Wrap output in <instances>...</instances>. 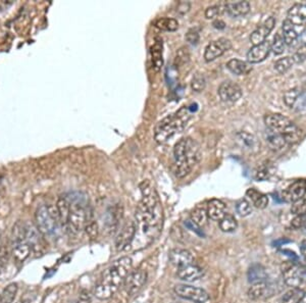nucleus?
Segmentation results:
<instances>
[{"instance_id": "obj_10", "label": "nucleus", "mask_w": 306, "mask_h": 303, "mask_svg": "<svg viewBox=\"0 0 306 303\" xmlns=\"http://www.w3.org/2000/svg\"><path fill=\"white\" fill-rule=\"evenodd\" d=\"M232 47V43L227 38H219L214 41L210 42L204 50V59L205 62L209 63L221 56L224 52L230 50Z\"/></svg>"}, {"instance_id": "obj_43", "label": "nucleus", "mask_w": 306, "mask_h": 303, "mask_svg": "<svg viewBox=\"0 0 306 303\" xmlns=\"http://www.w3.org/2000/svg\"><path fill=\"white\" fill-rule=\"evenodd\" d=\"M236 210H237L239 215H241V216H247V215H249L251 213L252 208H251V205H250V203H249L247 200L241 199V200H239L237 202Z\"/></svg>"}, {"instance_id": "obj_61", "label": "nucleus", "mask_w": 306, "mask_h": 303, "mask_svg": "<svg viewBox=\"0 0 306 303\" xmlns=\"http://www.w3.org/2000/svg\"><path fill=\"white\" fill-rule=\"evenodd\" d=\"M303 89H304L303 93H305V94H306V82H305V84H304V87H303Z\"/></svg>"}, {"instance_id": "obj_5", "label": "nucleus", "mask_w": 306, "mask_h": 303, "mask_svg": "<svg viewBox=\"0 0 306 303\" xmlns=\"http://www.w3.org/2000/svg\"><path fill=\"white\" fill-rule=\"evenodd\" d=\"M68 199V198H67ZM70 201V214L68 219L67 228L74 234H79L82 230H84L86 225L89 223L88 206L86 204L85 197H82L81 193L71 194Z\"/></svg>"}, {"instance_id": "obj_59", "label": "nucleus", "mask_w": 306, "mask_h": 303, "mask_svg": "<svg viewBox=\"0 0 306 303\" xmlns=\"http://www.w3.org/2000/svg\"><path fill=\"white\" fill-rule=\"evenodd\" d=\"M14 303H27L26 301H24L23 299H19V300H17L16 302H14Z\"/></svg>"}, {"instance_id": "obj_35", "label": "nucleus", "mask_w": 306, "mask_h": 303, "mask_svg": "<svg viewBox=\"0 0 306 303\" xmlns=\"http://www.w3.org/2000/svg\"><path fill=\"white\" fill-rule=\"evenodd\" d=\"M304 291L300 288H292L288 292H286L282 297L281 303H300Z\"/></svg>"}, {"instance_id": "obj_6", "label": "nucleus", "mask_w": 306, "mask_h": 303, "mask_svg": "<svg viewBox=\"0 0 306 303\" xmlns=\"http://www.w3.org/2000/svg\"><path fill=\"white\" fill-rule=\"evenodd\" d=\"M35 224L39 233L44 237L53 236L60 224L59 213L56 205H41L35 213Z\"/></svg>"}, {"instance_id": "obj_58", "label": "nucleus", "mask_w": 306, "mask_h": 303, "mask_svg": "<svg viewBox=\"0 0 306 303\" xmlns=\"http://www.w3.org/2000/svg\"><path fill=\"white\" fill-rule=\"evenodd\" d=\"M300 303H306V293H304V295H303V297H302Z\"/></svg>"}, {"instance_id": "obj_62", "label": "nucleus", "mask_w": 306, "mask_h": 303, "mask_svg": "<svg viewBox=\"0 0 306 303\" xmlns=\"http://www.w3.org/2000/svg\"><path fill=\"white\" fill-rule=\"evenodd\" d=\"M0 303H1V293H0Z\"/></svg>"}, {"instance_id": "obj_52", "label": "nucleus", "mask_w": 306, "mask_h": 303, "mask_svg": "<svg viewBox=\"0 0 306 303\" xmlns=\"http://www.w3.org/2000/svg\"><path fill=\"white\" fill-rule=\"evenodd\" d=\"M77 303H91V297L86 290H83L80 293Z\"/></svg>"}, {"instance_id": "obj_32", "label": "nucleus", "mask_w": 306, "mask_h": 303, "mask_svg": "<svg viewBox=\"0 0 306 303\" xmlns=\"http://www.w3.org/2000/svg\"><path fill=\"white\" fill-rule=\"evenodd\" d=\"M268 289H269V285L267 284V282H261V283H256V284H252L248 290V297L251 300H258L265 296Z\"/></svg>"}, {"instance_id": "obj_18", "label": "nucleus", "mask_w": 306, "mask_h": 303, "mask_svg": "<svg viewBox=\"0 0 306 303\" xmlns=\"http://www.w3.org/2000/svg\"><path fill=\"white\" fill-rule=\"evenodd\" d=\"M271 52V42L265 40L264 42L258 45H253L247 53V60L250 64H258L269 56Z\"/></svg>"}, {"instance_id": "obj_33", "label": "nucleus", "mask_w": 306, "mask_h": 303, "mask_svg": "<svg viewBox=\"0 0 306 303\" xmlns=\"http://www.w3.org/2000/svg\"><path fill=\"white\" fill-rule=\"evenodd\" d=\"M238 223L233 214L226 213L219 220V228L224 233H232L237 230Z\"/></svg>"}, {"instance_id": "obj_31", "label": "nucleus", "mask_w": 306, "mask_h": 303, "mask_svg": "<svg viewBox=\"0 0 306 303\" xmlns=\"http://www.w3.org/2000/svg\"><path fill=\"white\" fill-rule=\"evenodd\" d=\"M154 26L161 31L175 32L179 28V22L176 18H172V17H160L156 19Z\"/></svg>"}, {"instance_id": "obj_57", "label": "nucleus", "mask_w": 306, "mask_h": 303, "mask_svg": "<svg viewBox=\"0 0 306 303\" xmlns=\"http://www.w3.org/2000/svg\"><path fill=\"white\" fill-rule=\"evenodd\" d=\"M300 251H301V254L304 258V260L306 261V239L303 240L301 242V245H300Z\"/></svg>"}, {"instance_id": "obj_26", "label": "nucleus", "mask_w": 306, "mask_h": 303, "mask_svg": "<svg viewBox=\"0 0 306 303\" xmlns=\"http://www.w3.org/2000/svg\"><path fill=\"white\" fill-rule=\"evenodd\" d=\"M282 136L284 137L286 143L296 144L303 138V132L298 126H296L293 123L292 126H290L287 130H286Z\"/></svg>"}, {"instance_id": "obj_39", "label": "nucleus", "mask_w": 306, "mask_h": 303, "mask_svg": "<svg viewBox=\"0 0 306 303\" xmlns=\"http://www.w3.org/2000/svg\"><path fill=\"white\" fill-rule=\"evenodd\" d=\"M190 59V53L187 47H182L177 51L176 57H175V66L177 68L185 66L189 63Z\"/></svg>"}, {"instance_id": "obj_22", "label": "nucleus", "mask_w": 306, "mask_h": 303, "mask_svg": "<svg viewBox=\"0 0 306 303\" xmlns=\"http://www.w3.org/2000/svg\"><path fill=\"white\" fill-rule=\"evenodd\" d=\"M206 211L208 218L212 220H220L221 217L226 214V204L221 200L212 199L208 202Z\"/></svg>"}, {"instance_id": "obj_24", "label": "nucleus", "mask_w": 306, "mask_h": 303, "mask_svg": "<svg viewBox=\"0 0 306 303\" xmlns=\"http://www.w3.org/2000/svg\"><path fill=\"white\" fill-rule=\"evenodd\" d=\"M247 278L249 283L251 284H256V283H261L265 282L268 279V274L265 272V269L263 266L260 264H253L250 266L248 273H247Z\"/></svg>"}, {"instance_id": "obj_21", "label": "nucleus", "mask_w": 306, "mask_h": 303, "mask_svg": "<svg viewBox=\"0 0 306 303\" xmlns=\"http://www.w3.org/2000/svg\"><path fill=\"white\" fill-rule=\"evenodd\" d=\"M291 23L296 26H306V5L295 4L288 11V18Z\"/></svg>"}, {"instance_id": "obj_34", "label": "nucleus", "mask_w": 306, "mask_h": 303, "mask_svg": "<svg viewBox=\"0 0 306 303\" xmlns=\"http://www.w3.org/2000/svg\"><path fill=\"white\" fill-rule=\"evenodd\" d=\"M207 219H208L207 211H206L205 208L202 207V206L196 207V208L191 212V220L193 221L194 224H196L197 226H199L200 228H202L203 226H205V225H206Z\"/></svg>"}, {"instance_id": "obj_60", "label": "nucleus", "mask_w": 306, "mask_h": 303, "mask_svg": "<svg viewBox=\"0 0 306 303\" xmlns=\"http://www.w3.org/2000/svg\"><path fill=\"white\" fill-rule=\"evenodd\" d=\"M302 231H303V233H304V234L306 235V225H305V226H304V227L302 228Z\"/></svg>"}, {"instance_id": "obj_49", "label": "nucleus", "mask_w": 306, "mask_h": 303, "mask_svg": "<svg viewBox=\"0 0 306 303\" xmlns=\"http://www.w3.org/2000/svg\"><path fill=\"white\" fill-rule=\"evenodd\" d=\"M9 257V250L5 246L0 247V269L5 268L7 266V261Z\"/></svg>"}, {"instance_id": "obj_56", "label": "nucleus", "mask_w": 306, "mask_h": 303, "mask_svg": "<svg viewBox=\"0 0 306 303\" xmlns=\"http://www.w3.org/2000/svg\"><path fill=\"white\" fill-rule=\"evenodd\" d=\"M212 26L217 30H223L224 28H226V23L218 18V19H215V21H213Z\"/></svg>"}, {"instance_id": "obj_55", "label": "nucleus", "mask_w": 306, "mask_h": 303, "mask_svg": "<svg viewBox=\"0 0 306 303\" xmlns=\"http://www.w3.org/2000/svg\"><path fill=\"white\" fill-rule=\"evenodd\" d=\"M290 242H291V240H289V239L281 238V239H278L274 242V245H275V247H281V246H284L285 244L290 243Z\"/></svg>"}, {"instance_id": "obj_44", "label": "nucleus", "mask_w": 306, "mask_h": 303, "mask_svg": "<svg viewBox=\"0 0 306 303\" xmlns=\"http://www.w3.org/2000/svg\"><path fill=\"white\" fill-rule=\"evenodd\" d=\"M291 212L295 215L306 214V198H301L292 203Z\"/></svg>"}, {"instance_id": "obj_23", "label": "nucleus", "mask_w": 306, "mask_h": 303, "mask_svg": "<svg viewBox=\"0 0 306 303\" xmlns=\"http://www.w3.org/2000/svg\"><path fill=\"white\" fill-rule=\"evenodd\" d=\"M226 10L233 17H239L247 14L250 10L248 1H230L226 4Z\"/></svg>"}, {"instance_id": "obj_16", "label": "nucleus", "mask_w": 306, "mask_h": 303, "mask_svg": "<svg viewBox=\"0 0 306 303\" xmlns=\"http://www.w3.org/2000/svg\"><path fill=\"white\" fill-rule=\"evenodd\" d=\"M275 25H276L275 17H273V16L269 17L262 25H260L258 28H256L252 32V34L250 35L251 43L253 45H258V44H261L262 42H264L265 39H267V37L273 31Z\"/></svg>"}, {"instance_id": "obj_45", "label": "nucleus", "mask_w": 306, "mask_h": 303, "mask_svg": "<svg viewBox=\"0 0 306 303\" xmlns=\"http://www.w3.org/2000/svg\"><path fill=\"white\" fill-rule=\"evenodd\" d=\"M85 232L87 234V236L91 239V240H94L98 237V225L96 221H93V220H90L89 223L86 225L85 227Z\"/></svg>"}, {"instance_id": "obj_42", "label": "nucleus", "mask_w": 306, "mask_h": 303, "mask_svg": "<svg viewBox=\"0 0 306 303\" xmlns=\"http://www.w3.org/2000/svg\"><path fill=\"white\" fill-rule=\"evenodd\" d=\"M206 86V80L202 75L200 74H196L191 82V88L192 90H194L195 92H201L204 89H205Z\"/></svg>"}, {"instance_id": "obj_15", "label": "nucleus", "mask_w": 306, "mask_h": 303, "mask_svg": "<svg viewBox=\"0 0 306 303\" xmlns=\"http://www.w3.org/2000/svg\"><path fill=\"white\" fill-rule=\"evenodd\" d=\"M306 193V181L305 180H298L292 185H290L287 189H285L282 193L283 200L286 202H293L301 199L304 197Z\"/></svg>"}, {"instance_id": "obj_2", "label": "nucleus", "mask_w": 306, "mask_h": 303, "mask_svg": "<svg viewBox=\"0 0 306 303\" xmlns=\"http://www.w3.org/2000/svg\"><path fill=\"white\" fill-rule=\"evenodd\" d=\"M132 259L128 256L121 257L113 262L107 269L100 282L96 285L94 295L99 300H107L111 298L118 288L124 284L126 278L132 272Z\"/></svg>"}, {"instance_id": "obj_1", "label": "nucleus", "mask_w": 306, "mask_h": 303, "mask_svg": "<svg viewBox=\"0 0 306 303\" xmlns=\"http://www.w3.org/2000/svg\"><path fill=\"white\" fill-rule=\"evenodd\" d=\"M140 188L143 193V198L136 209V230H139L140 234L147 240V244H149L161 231L162 207L158 195L152 189L149 182H143Z\"/></svg>"}, {"instance_id": "obj_51", "label": "nucleus", "mask_w": 306, "mask_h": 303, "mask_svg": "<svg viewBox=\"0 0 306 303\" xmlns=\"http://www.w3.org/2000/svg\"><path fill=\"white\" fill-rule=\"evenodd\" d=\"M220 13V6L219 5H212L206 8L205 10V17L208 19H212L216 17Z\"/></svg>"}, {"instance_id": "obj_37", "label": "nucleus", "mask_w": 306, "mask_h": 303, "mask_svg": "<svg viewBox=\"0 0 306 303\" xmlns=\"http://www.w3.org/2000/svg\"><path fill=\"white\" fill-rule=\"evenodd\" d=\"M293 65H294L293 58L290 56H286L284 58H280L279 60H277L275 64V70L279 74H285L293 67Z\"/></svg>"}, {"instance_id": "obj_13", "label": "nucleus", "mask_w": 306, "mask_h": 303, "mask_svg": "<svg viewBox=\"0 0 306 303\" xmlns=\"http://www.w3.org/2000/svg\"><path fill=\"white\" fill-rule=\"evenodd\" d=\"M264 124L268 127V130L283 135V133L286 130H287L290 126H292L293 122L287 116H285L283 114L270 113L264 116Z\"/></svg>"}, {"instance_id": "obj_17", "label": "nucleus", "mask_w": 306, "mask_h": 303, "mask_svg": "<svg viewBox=\"0 0 306 303\" xmlns=\"http://www.w3.org/2000/svg\"><path fill=\"white\" fill-rule=\"evenodd\" d=\"M170 261L172 262V265L175 267L182 268L185 266L193 265L195 264V259L192 253L186 249H181V248H175L170 251Z\"/></svg>"}, {"instance_id": "obj_3", "label": "nucleus", "mask_w": 306, "mask_h": 303, "mask_svg": "<svg viewBox=\"0 0 306 303\" xmlns=\"http://www.w3.org/2000/svg\"><path fill=\"white\" fill-rule=\"evenodd\" d=\"M201 156L200 146L194 139L182 138L174 147V174L178 178L186 177L199 163Z\"/></svg>"}, {"instance_id": "obj_28", "label": "nucleus", "mask_w": 306, "mask_h": 303, "mask_svg": "<svg viewBox=\"0 0 306 303\" xmlns=\"http://www.w3.org/2000/svg\"><path fill=\"white\" fill-rule=\"evenodd\" d=\"M56 207H57V210H58V213H59L61 226L67 227L69 214H70V202H69V200L65 197H60L57 200Z\"/></svg>"}, {"instance_id": "obj_30", "label": "nucleus", "mask_w": 306, "mask_h": 303, "mask_svg": "<svg viewBox=\"0 0 306 303\" xmlns=\"http://www.w3.org/2000/svg\"><path fill=\"white\" fill-rule=\"evenodd\" d=\"M265 139H267L269 146L273 150H280L286 144V141L281 134L273 132L271 130H268V134L265 135Z\"/></svg>"}, {"instance_id": "obj_48", "label": "nucleus", "mask_w": 306, "mask_h": 303, "mask_svg": "<svg viewBox=\"0 0 306 303\" xmlns=\"http://www.w3.org/2000/svg\"><path fill=\"white\" fill-rule=\"evenodd\" d=\"M185 38H186L187 41H188L190 44H192V45H197L198 42H199V40H200L199 33H198V31L195 30V29L189 30V31L187 32Z\"/></svg>"}, {"instance_id": "obj_38", "label": "nucleus", "mask_w": 306, "mask_h": 303, "mask_svg": "<svg viewBox=\"0 0 306 303\" xmlns=\"http://www.w3.org/2000/svg\"><path fill=\"white\" fill-rule=\"evenodd\" d=\"M301 92L298 88H293L288 91H286L284 94V102L288 107L292 108L296 104L298 98L300 97Z\"/></svg>"}, {"instance_id": "obj_11", "label": "nucleus", "mask_w": 306, "mask_h": 303, "mask_svg": "<svg viewBox=\"0 0 306 303\" xmlns=\"http://www.w3.org/2000/svg\"><path fill=\"white\" fill-rule=\"evenodd\" d=\"M146 281H147V273L145 271L142 270L132 271L125 280L124 283L125 290L128 293V295L133 296L143 288V286L145 285Z\"/></svg>"}, {"instance_id": "obj_27", "label": "nucleus", "mask_w": 306, "mask_h": 303, "mask_svg": "<svg viewBox=\"0 0 306 303\" xmlns=\"http://www.w3.org/2000/svg\"><path fill=\"white\" fill-rule=\"evenodd\" d=\"M246 195L252 200L253 204L256 208L259 209H263L269 205V197L267 195H264L260 192H258L257 190L251 188L248 189L246 192Z\"/></svg>"}, {"instance_id": "obj_46", "label": "nucleus", "mask_w": 306, "mask_h": 303, "mask_svg": "<svg viewBox=\"0 0 306 303\" xmlns=\"http://www.w3.org/2000/svg\"><path fill=\"white\" fill-rule=\"evenodd\" d=\"M306 225V214H301V215H296L292 220H291V228L294 230L302 229Z\"/></svg>"}, {"instance_id": "obj_4", "label": "nucleus", "mask_w": 306, "mask_h": 303, "mask_svg": "<svg viewBox=\"0 0 306 303\" xmlns=\"http://www.w3.org/2000/svg\"><path fill=\"white\" fill-rule=\"evenodd\" d=\"M192 111L189 106H183L175 113L162 118L154 130V139L157 143L165 144L175 135L186 128L191 118Z\"/></svg>"}, {"instance_id": "obj_29", "label": "nucleus", "mask_w": 306, "mask_h": 303, "mask_svg": "<svg viewBox=\"0 0 306 303\" xmlns=\"http://www.w3.org/2000/svg\"><path fill=\"white\" fill-rule=\"evenodd\" d=\"M237 139H238V142L241 144V146L245 147V149L252 150L254 148H257L258 146V141L256 140V138L247 132L243 131V132L238 133Z\"/></svg>"}, {"instance_id": "obj_54", "label": "nucleus", "mask_w": 306, "mask_h": 303, "mask_svg": "<svg viewBox=\"0 0 306 303\" xmlns=\"http://www.w3.org/2000/svg\"><path fill=\"white\" fill-rule=\"evenodd\" d=\"M190 8V3L189 2H181L179 5H178V11L182 14L186 13Z\"/></svg>"}, {"instance_id": "obj_25", "label": "nucleus", "mask_w": 306, "mask_h": 303, "mask_svg": "<svg viewBox=\"0 0 306 303\" xmlns=\"http://www.w3.org/2000/svg\"><path fill=\"white\" fill-rule=\"evenodd\" d=\"M227 69L233 73L234 75L237 76H243V75H247L250 71L251 68L249 67V65L246 62H243L241 59H231L227 64Z\"/></svg>"}, {"instance_id": "obj_12", "label": "nucleus", "mask_w": 306, "mask_h": 303, "mask_svg": "<svg viewBox=\"0 0 306 303\" xmlns=\"http://www.w3.org/2000/svg\"><path fill=\"white\" fill-rule=\"evenodd\" d=\"M217 93L221 101L226 103H235L243 95L241 87L232 81H226L221 83Z\"/></svg>"}, {"instance_id": "obj_41", "label": "nucleus", "mask_w": 306, "mask_h": 303, "mask_svg": "<svg viewBox=\"0 0 306 303\" xmlns=\"http://www.w3.org/2000/svg\"><path fill=\"white\" fill-rule=\"evenodd\" d=\"M271 50L277 55L282 54L285 51V41L281 34H276L274 37V41L271 43Z\"/></svg>"}, {"instance_id": "obj_8", "label": "nucleus", "mask_w": 306, "mask_h": 303, "mask_svg": "<svg viewBox=\"0 0 306 303\" xmlns=\"http://www.w3.org/2000/svg\"><path fill=\"white\" fill-rule=\"evenodd\" d=\"M286 285L291 288H300L306 284V266L294 260L285 261L281 266Z\"/></svg>"}, {"instance_id": "obj_36", "label": "nucleus", "mask_w": 306, "mask_h": 303, "mask_svg": "<svg viewBox=\"0 0 306 303\" xmlns=\"http://www.w3.org/2000/svg\"><path fill=\"white\" fill-rule=\"evenodd\" d=\"M18 291V286L16 283H10L7 285L3 292L1 293V303H14V299L16 297Z\"/></svg>"}, {"instance_id": "obj_47", "label": "nucleus", "mask_w": 306, "mask_h": 303, "mask_svg": "<svg viewBox=\"0 0 306 303\" xmlns=\"http://www.w3.org/2000/svg\"><path fill=\"white\" fill-rule=\"evenodd\" d=\"M293 60L294 63H303L306 60V43H304L302 46H300L298 48V50L295 52V54L293 55Z\"/></svg>"}, {"instance_id": "obj_40", "label": "nucleus", "mask_w": 306, "mask_h": 303, "mask_svg": "<svg viewBox=\"0 0 306 303\" xmlns=\"http://www.w3.org/2000/svg\"><path fill=\"white\" fill-rule=\"evenodd\" d=\"M152 60L154 67L157 68V70L162 66V42L158 41L154 44L152 50Z\"/></svg>"}, {"instance_id": "obj_7", "label": "nucleus", "mask_w": 306, "mask_h": 303, "mask_svg": "<svg viewBox=\"0 0 306 303\" xmlns=\"http://www.w3.org/2000/svg\"><path fill=\"white\" fill-rule=\"evenodd\" d=\"M27 225L17 221L11 232V254L17 265H23L31 254V247L26 237Z\"/></svg>"}, {"instance_id": "obj_19", "label": "nucleus", "mask_w": 306, "mask_h": 303, "mask_svg": "<svg viewBox=\"0 0 306 303\" xmlns=\"http://www.w3.org/2000/svg\"><path fill=\"white\" fill-rule=\"evenodd\" d=\"M282 30H283V38L285 44L292 45L298 39V37L304 32L305 27L296 26L293 23H291L289 19H285L283 22Z\"/></svg>"}, {"instance_id": "obj_20", "label": "nucleus", "mask_w": 306, "mask_h": 303, "mask_svg": "<svg viewBox=\"0 0 306 303\" xmlns=\"http://www.w3.org/2000/svg\"><path fill=\"white\" fill-rule=\"evenodd\" d=\"M177 276L180 280L186 282H194L204 276V271L199 266L193 264L178 269Z\"/></svg>"}, {"instance_id": "obj_9", "label": "nucleus", "mask_w": 306, "mask_h": 303, "mask_svg": "<svg viewBox=\"0 0 306 303\" xmlns=\"http://www.w3.org/2000/svg\"><path fill=\"white\" fill-rule=\"evenodd\" d=\"M174 291L179 297L192 301L194 303H206L209 300L208 293L199 287L181 284L175 286Z\"/></svg>"}, {"instance_id": "obj_53", "label": "nucleus", "mask_w": 306, "mask_h": 303, "mask_svg": "<svg viewBox=\"0 0 306 303\" xmlns=\"http://www.w3.org/2000/svg\"><path fill=\"white\" fill-rule=\"evenodd\" d=\"M185 225H186L191 231L195 232L196 234H198V235H200V236H203V232L201 231V228H200L199 226H197L196 224H194L192 220H187L186 223H185Z\"/></svg>"}, {"instance_id": "obj_50", "label": "nucleus", "mask_w": 306, "mask_h": 303, "mask_svg": "<svg viewBox=\"0 0 306 303\" xmlns=\"http://www.w3.org/2000/svg\"><path fill=\"white\" fill-rule=\"evenodd\" d=\"M268 177H269V169H268V167L261 166V167H259V168L255 171L254 178H255L257 181L265 180Z\"/></svg>"}, {"instance_id": "obj_14", "label": "nucleus", "mask_w": 306, "mask_h": 303, "mask_svg": "<svg viewBox=\"0 0 306 303\" xmlns=\"http://www.w3.org/2000/svg\"><path fill=\"white\" fill-rule=\"evenodd\" d=\"M136 236V225L134 221H128L124 225L115 238V247L118 251L126 249L132 244Z\"/></svg>"}]
</instances>
